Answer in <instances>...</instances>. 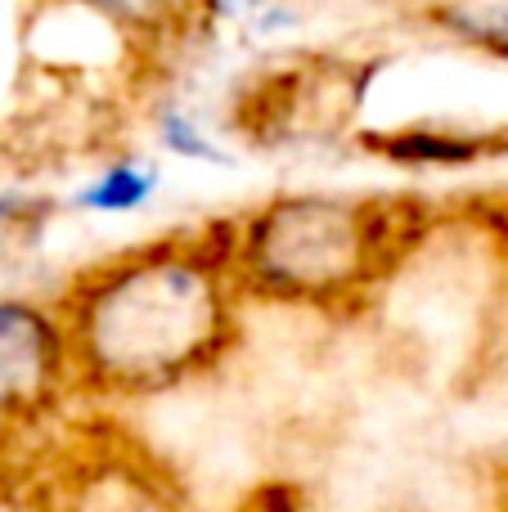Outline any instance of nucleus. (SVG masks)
<instances>
[{"label":"nucleus","instance_id":"nucleus-1","mask_svg":"<svg viewBox=\"0 0 508 512\" xmlns=\"http://www.w3.org/2000/svg\"><path fill=\"white\" fill-rule=\"evenodd\" d=\"M234 221L126 248L59 301L81 396L144 400L212 373L239 337Z\"/></svg>","mask_w":508,"mask_h":512},{"label":"nucleus","instance_id":"nucleus-2","mask_svg":"<svg viewBox=\"0 0 508 512\" xmlns=\"http://www.w3.org/2000/svg\"><path fill=\"white\" fill-rule=\"evenodd\" d=\"M405 198L284 194L234 221V283L284 306L365 301L423 243L428 216Z\"/></svg>","mask_w":508,"mask_h":512},{"label":"nucleus","instance_id":"nucleus-3","mask_svg":"<svg viewBox=\"0 0 508 512\" xmlns=\"http://www.w3.org/2000/svg\"><path fill=\"white\" fill-rule=\"evenodd\" d=\"M77 391L59 306L0 297V454L41 432Z\"/></svg>","mask_w":508,"mask_h":512},{"label":"nucleus","instance_id":"nucleus-4","mask_svg":"<svg viewBox=\"0 0 508 512\" xmlns=\"http://www.w3.org/2000/svg\"><path fill=\"white\" fill-rule=\"evenodd\" d=\"M45 512H185L176 490L131 454H90L45 481Z\"/></svg>","mask_w":508,"mask_h":512},{"label":"nucleus","instance_id":"nucleus-5","mask_svg":"<svg viewBox=\"0 0 508 512\" xmlns=\"http://www.w3.org/2000/svg\"><path fill=\"white\" fill-rule=\"evenodd\" d=\"M360 144H365L369 153H378L383 162L414 167V171L468 167V162L504 149L500 135L459 131V126H446V122H414V126H392V131H365Z\"/></svg>","mask_w":508,"mask_h":512},{"label":"nucleus","instance_id":"nucleus-6","mask_svg":"<svg viewBox=\"0 0 508 512\" xmlns=\"http://www.w3.org/2000/svg\"><path fill=\"white\" fill-rule=\"evenodd\" d=\"M158 185H162V171L153 167V162L117 158V162H108L86 189H77L72 207L95 212V216H131L158 194Z\"/></svg>","mask_w":508,"mask_h":512},{"label":"nucleus","instance_id":"nucleus-7","mask_svg":"<svg viewBox=\"0 0 508 512\" xmlns=\"http://www.w3.org/2000/svg\"><path fill=\"white\" fill-rule=\"evenodd\" d=\"M153 131H158V144L171 153V158L180 162H198V167H221L230 153H225V144L216 140L207 126H198L194 117L185 113V108L176 104H162L158 113H153Z\"/></svg>","mask_w":508,"mask_h":512},{"label":"nucleus","instance_id":"nucleus-8","mask_svg":"<svg viewBox=\"0 0 508 512\" xmlns=\"http://www.w3.org/2000/svg\"><path fill=\"white\" fill-rule=\"evenodd\" d=\"M113 27H167L185 9V0H81Z\"/></svg>","mask_w":508,"mask_h":512},{"label":"nucleus","instance_id":"nucleus-9","mask_svg":"<svg viewBox=\"0 0 508 512\" xmlns=\"http://www.w3.org/2000/svg\"><path fill=\"white\" fill-rule=\"evenodd\" d=\"M0 512H45V481L18 454H0Z\"/></svg>","mask_w":508,"mask_h":512}]
</instances>
